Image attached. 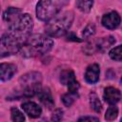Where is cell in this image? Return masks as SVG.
<instances>
[{"label": "cell", "instance_id": "19", "mask_svg": "<svg viewBox=\"0 0 122 122\" xmlns=\"http://www.w3.org/2000/svg\"><path fill=\"white\" fill-rule=\"evenodd\" d=\"M118 114V109L115 107V106H111L107 112H106V114H105V119L106 120H113L114 118H116Z\"/></svg>", "mask_w": 122, "mask_h": 122}, {"label": "cell", "instance_id": "4", "mask_svg": "<svg viewBox=\"0 0 122 122\" xmlns=\"http://www.w3.org/2000/svg\"><path fill=\"white\" fill-rule=\"evenodd\" d=\"M70 0H40L36 6V16L41 21H50Z\"/></svg>", "mask_w": 122, "mask_h": 122}, {"label": "cell", "instance_id": "24", "mask_svg": "<svg viewBox=\"0 0 122 122\" xmlns=\"http://www.w3.org/2000/svg\"><path fill=\"white\" fill-rule=\"evenodd\" d=\"M68 40H71V41H76V42H80L81 39H78L74 34L72 33H69L68 34Z\"/></svg>", "mask_w": 122, "mask_h": 122}, {"label": "cell", "instance_id": "15", "mask_svg": "<svg viewBox=\"0 0 122 122\" xmlns=\"http://www.w3.org/2000/svg\"><path fill=\"white\" fill-rule=\"evenodd\" d=\"M90 106L96 112H100L102 110V104L95 92L90 93Z\"/></svg>", "mask_w": 122, "mask_h": 122}, {"label": "cell", "instance_id": "13", "mask_svg": "<svg viewBox=\"0 0 122 122\" xmlns=\"http://www.w3.org/2000/svg\"><path fill=\"white\" fill-rule=\"evenodd\" d=\"M22 14V10L20 9L17 8H8L4 13H3V18L5 21H7L8 23H11L14 20H16L20 15Z\"/></svg>", "mask_w": 122, "mask_h": 122}, {"label": "cell", "instance_id": "14", "mask_svg": "<svg viewBox=\"0 0 122 122\" xmlns=\"http://www.w3.org/2000/svg\"><path fill=\"white\" fill-rule=\"evenodd\" d=\"M77 98H78L77 92H70V91H69V92L63 94L62 97H61L64 105L67 106V107H71Z\"/></svg>", "mask_w": 122, "mask_h": 122}, {"label": "cell", "instance_id": "3", "mask_svg": "<svg viewBox=\"0 0 122 122\" xmlns=\"http://www.w3.org/2000/svg\"><path fill=\"white\" fill-rule=\"evenodd\" d=\"M73 21V12L65 11L62 14L55 15L46 26V33L52 37H59L67 33Z\"/></svg>", "mask_w": 122, "mask_h": 122}, {"label": "cell", "instance_id": "1", "mask_svg": "<svg viewBox=\"0 0 122 122\" xmlns=\"http://www.w3.org/2000/svg\"><path fill=\"white\" fill-rule=\"evenodd\" d=\"M33 22L30 14L22 13L16 20L9 23L8 30L1 37V56H7L20 51L30 38Z\"/></svg>", "mask_w": 122, "mask_h": 122}, {"label": "cell", "instance_id": "2", "mask_svg": "<svg viewBox=\"0 0 122 122\" xmlns=\"http://www.w3.org/2000/svg\"><path fill=\"white\" fill-rule=\"evenodd\" d=\"M52 46L53 41L49 36L43 34H33L30 36L19 52H21L23 56L33 57L47 53L51 50Z\"/></svg>", "mask_w": 122, "mask_h": 122}, {"label": "cell", "instance_id": "6", "mask_svg": "<svg viewBox=\"0 0 122 122\" xmlns=\"http://www.w3.org/2000/svg\"><path fill=\"white\" fill-rule=\"evenodd\" d=\"M60 81L68 87L70 92H77L79 89V83L75 80L74 72L71 70L63 71L60 74Z\"/></svg>", "mask_w": 122, "mask_h": 122}, {"label": "cell", "instance_id": "10", "mask_svg": "<svg viewBox=\"0 0 122 122\" xmlns=\"http://www.w3.org/2000/svg\"><path fill=\"white\" fill-rule=\"evenodd\" d=\"M85 79L90 84H94L99 80V66L97 64L90 65L85 72Z\"/></svg>", "mask_w": 122, "mask_h": 122}, {"label": "cell", "instance_id": "22", "mask_svg": "<svg viewBox=\"0 0 122 122\" xmlns=\"http://www.w3.org/2000/svg\"><path fill=\"white\" fill-rule=\"evenodd\" d=\"M62 116H63V111L61 109H57L53 112V114L51 116V119L54 120V121H59L62 119Z\"/></svg>", "mask_w": 122, "mask_h": 122}, {"label": "cell", "instance_id": "17", "mask_svg": "<svg viewBox=\"0 0 122 122\" xmlns=\"http://www.w3.org/2000/svg\"><path fill=\"white\" fill-rule=\"evenodd\" d=\"M93 5V0H76V7L82 12H89Z\"/></svg>", "mask_w": 122, "mask_h": 122}, {"label": "cell", "instance_id": "26", "mask_svg": "<svg viewBox=\"0 0 122 122\" xmlns=\"http://www.w3.org/2000/svg\"><path fill=\"white\" fill-rule=\"evenodd\" d=\"M121 121H122V118H121Z\"/></svg>", "mask_w": 122, "mask_h": 122}, {"label": "cell", "instance_id": "20", "mask_svg": "<svg viewBox=\"0 0 122 122\" xmlns=\"http://www.w3.org/2000/svg\"><path fill=\"white\" fill-rule=\"evenodd\" d=\"M11 119L13 121H16V122H22L25 120V116L23 115V113L16 108H12L11 109Z\"/></svg>", "mask_w": 122, "mask_h": 122}, {"label": "cell", "instance_id": "8", "mask_svg": "<svg viewBox=\"0 0 122 122\" xmlns=\"http://www.w3.org/2000/svg\"><path fill=\"white\" fill-rule=\"evenodd\" d=\"M103 98L107 103L111 105H114L117 102H119V100L121 99V92H119V90L113 87H108L104 90Z\"/></svg>", "mask_w": 122, "mask_h": 122}, {"label": "cell", "instance_id": "9", "mask_svg": "<svg viewBox=\"0 0 122 122\" xmlns=\"http://www.w3.org/2000/svg\"><path fill=\"white\" fill-rule=\"evenodd\" d=\"M16 72V67L10 63H2L0 65V78L2 81L10 80Z\"/></svg>", "mask_w": 122, "mask_h": 122}, {"label": "cell", "instance_id": "18", "mask_svg": "<svg viewBox=\"0 0 122 122\" xmlns=\"http://www.w3.org/2000/svg\"><path fill=\"white\" fill-rule=\"evenodd\" d=\"M110 57L115 61H122V45H119L112 49L109 52Z\"/></svg>", "mask_w": 122, "mask_h": 122}, {"label": "cell", "instance_id": "23", "mask_svg": "<svg viewBox=\"0 0 122 122\" xmlns=\"http://www.w3.org/2000/svg\"><path fill=\"white\" fill-rule=\"evenodd\" d=\"M86 120H89V121H98L99 119L96 118V117H92V116H83V117L78 119V121H86Z\"/></svg>", "mask_w": 122, "mask_h": 122}, {"label": "cell", "instance_id": "11", "mask_svg": "<svg viewBox=\"0 0 122 122\" xmlns=\"http://www.w3.org/2000/svg\"><path fill=\"white\" fill-rule=\"evenodd\" d=\"M22 109L31 118L39 117L42 112L41 108L34 102H26V103L22 104Z\"/></svg>", "mask_w": 122, "mask_h": 122}, {"label": "cell", "instance_id": "12", "mask_svg": "<svg viewBox=\"0 0 122 122\" xmlns=\"http://www.w3.org/2000/svg\"><path fill=\"white\" fill-rule=\"evenodd\" d=\"M37 95H38L39 100L48 109H51L54 106V102H53L51 93V92H50L49 89H41L39 91V92L37 93Z\"/></svg>", "mask_w": 122, "mask_h": 122}, {"label": "cell", "instance_id": "7", "mask_svg": "<svg viewBox=\"0 0 122 122\" xmlns=\"http://www.w3.org/2000/svg\"><path fill=\"white\" fill-rule=\"evenodd\" d=\"M101 22L105 28H107L109 30H113L119 26V24L121 22V18L116 11H111L109 13H106L102 17Z\"/></svg>", "mask_w": 122, "mask_h": 122}, {"label": "cell", "instance_id": "25", "mask_svg": "<svg viewBox=\"0 0 122 122\" xmlns=\"http://www.w3.org/2000/svg\"><path fill=\"white\" fill-rule=\"evenodd\" d=\"M121 83H122V78H121Z\"/></svg>", "mask_w": 122, "mask_h": 122}, {"label": "cell", "instance_id": "16", "mask_svg": "<svg viewBox=\"0 0 122 122\" xmlns=\"http://www.w3.org/2000/svg\"><path fill=\"white\" fill-rule=\"evenodd\" d=\"M115 42V39L112 36H108L100 39L97 43V50L99 51H105L106 49L110 48L113 43Z\"/></svg>", "mask_w": 122, "mask_h": 122}, {"label": "cell", "instance_id": "5", "mask_svg": "<svg viewBox=\"0 0 122 122\" xmlns=\"http://www.w3.org/2000/svg\"><path fill=\"white\" fill-rule=\"evenodd\" d=\"M42 75L37 71H30L19 78V84L22 91V95L25 97H31L39 92L41 90Z\"/></svg>", "mask_w": 122, "mask_h": 122}, {"label": "cell", "instance_id": "21", "mask_svg": "<svg viewBox=\"0 0 122 122\" xmlns=\"http://www.w3.org/2000/svg\"><path fill=\"white\" fill-rule=\"evenodd\" d=\"M95 33V26L93 24H89L82 31V36L84 38H89Z\"/></svg>", "mask_w": 122, "mask_h": 122}]
</instances>
